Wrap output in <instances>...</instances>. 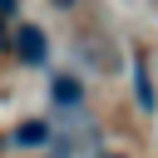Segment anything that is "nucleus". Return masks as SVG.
<instances>
[{"label": "nucleus", "instance_id": "nucleus-4", "mask_svg": "<svg viewBox=\"0 0 158 158\" xmlns=\"http://www.w3.org/2000/svg\"><path fill=\"white\" fill-rule=\"evenodd\" d=\"M54 99H59V104H79V84H74L69 74H64V79H54Z\"/></svg>", "mask_w": 158, "mask_h": 158}, {"label": "nucleus", "instance_id": "nucleus-5", "mask_svg": "<svg viewBox=\"0 0 158 158\" xmlns=\"http://www.w3.org/2000/svg\"><path fill=\"white\" fill-rule=\"evenodd\" d=\"M10 10H15V0H0V15H10Z\"/></svg>", "mask_w": 158, "mask_h": 158}, {"label": "nucleus", "instance_id": "nucleus-3", "mask_svg": "<svg viewBox=\"0 0 158 158\" xmlns=\"http://www.w3.org/2000/svg\"><path fill=\"white\" fill-rule=\"evenodd\" d=\"M133 84H138V104H143V109H153L158 99H153V84H148V69H143V59H138V69H133Z\"/></svg>", "mask_w": 158, "mask_h": 158}, {"label": "nucleus", "instance_id": "nucleus-1", "mask_svg": "<svg viewBox=\"0 0 158 158\" xmlns=\"http://www.w3.org/2000/svg\"><path fill=\"white\" fill-rule=\"evenodd\" d=\"M15 49H20L25 64H44V35H40L35 25H20V30H15Z\"/></svg>", "mask_w": 158, "mask_h": 158}, {"label": "nucleus", "instance_id": "nucleus-6", "mask_svg": "<svg viewBox=\"0 0 158 158\" xmlns=\"http://www.w3.org/2000/svg\"><path fill=\"white\" fill-rule=\"evenodd\" d=\"M59 5H69V0H59Z\"/></svg>", "mask_w": 158, "mask_h": 158}, {"label": "nucleus", "instance_id": "nucleus-2", "mask_svg": "<svg viewBox=\"0 0 158 158\" xmlns=\"http://www.w3.org/2000/svg\"><path fill=\"white\" fill-rule=\"evenodd\" d=\"M44 138H49V128H44L40 118H30V123H20V128H15V143H20V148H40Z\"/></svg>", "mask_w": 158, "mask_h": 158}]
</instances>
